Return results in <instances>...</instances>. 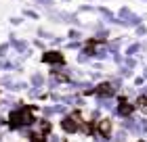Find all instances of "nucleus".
Masks as SVG:
<instances>
[{"mask_svg": "<svg viewBox=\"0 0 147 142\" xmlns=\"http://www.w3.org/2000/svg\"><path fill=\"white\" fill-rule=\"evenodd\" d=\"M36 117H34V107H17V109H13L11 115H9V125L11 130H23V127H30L36 123Z\"/></svg>", "mask_w": 147, "mask_h": 142, "instance_id": "f257e3e1", "label": "nucleus"}, {"mask_svg": "<svg viewBox=\"0 0 147 142\" xmlns=\"http://www.w3.org/2000/svg\"><path fill=\"white\" fill-rule=\"evenodd\" d=\"M118 105H116V113L113 115H118V117H132V113L137 111V103H132V100H128L124 96V94H118Z\"/></svg>", "mask_w": 147, "mask_h": 142, "instance_id": "f03ea898", "label": "nucleus"}, {"mask_svg": "<svg viewBox=\"0 0 147 142\" xmlns=\"http://www.w3.org/2000/svg\"><path fill=\"white\" fill-rule=\"evenodd\" d=\"M42 63H46L49 67H63L67 65V61H65V55L59 48H51V50H44V55L40 57Z\"/></svg>", "mask_w": 147, "mask_h": 142, "instance_id": "7ed1b4c3", "label": "nucleus"}, {"mask_svg": "<svg viewBox=\"0 0 147 142\" xmlns=\"http://www.w3.org/2000/svg\"><path fill=\"white\" fill-rule=\"evenodd\" d=\"M118 17L126 23V27H139V25H143V17L137 15V13H132L128 6H122V9L118 11Z\"/></svg>", "mask_w": 147, "mask_h": 142, "instance_id": "20e7f679", "label": "nucleus"}, {"mask_svg": "<svg viewBox=\"0 0 147 142\" xmlns=\"http://www.w3.org/2000/svg\"><path fill=\"white\" fill-rule=\"evenodd\" d=\"M118 92L120 90L109 82V77H105L103 82L97 84V94H95V96L97 98H118Z\"/></svg>", "mask_w": 147, "mask_h": 142, "instance_id": "39448f33", "label": "nucleus"}, {"mask_svg": "<svg viewBox=\"0 0 147 142\" xmlns=\"http://www.w3.org/2000/svg\"><path fill=\"white\" fill-rule=\"evenodd\" d=\"M95 127H97V136H99V138H107V140H111L113 121H111L109 117H101L99 121H95Z\"/></svg>", "mask_w": 147, "mask_h": 142, "instance_id": "423d86ee", "label": "nucleus"}, {"mask_svg": "<svg viewBox=\"0 0 147 142\" xmlns=\"http://www.w3.org/2000/svg\"><path fill=\"white\" fill-rule=\"evenodd\" d=\"M11 46L15 48L17 55H25V52L30 50L28 42H25V40H19V38H15V36H11Z\"/></svg>", "mask_w": 147, "mask_h": 142, "instance_id": "0eeeda50", "label": "nucleus"}, {"mask_svg": "<svg viewBox=\"0 0 147 142\" xmlns=\"http://www.w3.org/2000/svg\"><path fill=\"white\" fill-rule=\"evenodd\" d=\"M107 59H111L107 44H97L95 46V61H107Z\"/></svg>", "mask_w": 147, "mask_h": 142, "instance_id": "6e6552de", "label": "nucleus"}, {"mask_svg": "<svg viewBox=\"0 0 147 142\" xmlns=\"http://www.w3.org/2000/svg\"><path fill=\"white\" fill-rule=\"evenodd\" d=\"M30 86L32 88H38V90L46 88V75H44V73H40V71H36L34 75L30 77Z\"/></svg>", "mask_w": 147, "mask_h": 142, "instance_id": "1a4fd4ad", "label": "nucleus"}, {"mask_svg": "<svg viewBox=\"0 0 147 142\" xmlns=\"http://www.w3.org/2000/svg\"><path fill=\"white\" fill-rule=\"evenodd\" d=\"M124 57H141V42H132L126 46V50H124Z\"/></svg>", "mask_w": 147, "mask_h": 142, "instance_id": "9d476101", "label": "nucleus"}, {"mask_svg": "<svg viewBox=\"0 0 147 142\" xmlns=\"http://www.w3.org/2000/svg\"><path fill=\"white\" fill-rule=\"evenodd\" d=\"M116 75H120L122 79H132V77H135V69H130V67H126V65H120L118 71H116Z\"/></svg>", "mask_w": 147, "mask_h": 142, "instance_id": "9b49d317", "label": "nucleus"}, {"mask_svg": "<svg viewBox=\"0 0 147 142\" xmlns=\"http://www.w3.org/2000/svg\"><path fill=\"white\" fill-rule=\"evenodd\" d=\"M0 69H2V71H21V67H19L17 61H6V59H2Z\"/></svg>", "mask_w": 147, "mask_h": 142, "instance_id": "f8f14e48", "label": "nucleus"}, {"mask_svg": "<svg viewBox=\"0 0 147 142\" xmlns=\"http://www.w3.org/2000/svg\"><path fill=\"white\" fill-rule=\"evenodd\" d=\"M63 46H65L67 50H82V48H84V40H67Z\"/></svg>", "mask_w": 147, "mask_h": 142, "instance_id": "ddd939ff", "label": "nucleus"}, {"mask_svg": "<svg viewBox=\"0 0 147 142\" xmlns=\"http://www.w3.org/2000/svg\"><path fill=\"white\" fill-rule=\"evenodd\" d=\"M122 42H124L122 36H120V38H113V40H109V42H107V48H109L111 55H113V52H120V46H122Z\"/></svg>", "mask_w": 147, "mask_h": 142, "instance_id": "4468645a", "label": "nucleus"}, {"mask_svg": "<svg viewBox=\"0 0 147 142\" xmlns=\"http://www.w3.org/2000/svg\"><path fill=\"white\" fill-rule=\"evenodd\" d=\"M65 38H67V40H82L84 36H82V29H80V27H69V31H67Z\"/></svg>", "mask_w": 147, "mask_h": 142, "instance_id": "2eb2a0df", "label": "nucleus"}, {"mask_svg": "<svg viewBox=\"0 0 147 142\" xmlns=\"http://www.w3.org/2000/svg\"><path fill=\"white\" fill-rule=\"evenodd\" d=\"M38 38H42V40H49V42H51V40H55L57 36H55V33H51L49 29H44V27H38Z\"/></svg>", "mask_w": 147, "mask_h": 142, "instance_id": "dca6fc26", "label": "nucleus"}, {"mask_svg": "<svg viewBox=\"0 0 147 142\" xmlns=\"http://www.w3.org/2000/svg\"><path fill=\"white\" fill-rule=\"evenodd\" d=\"M126 138H128V130L122 127V130L116 132V138H113V140H116V142H126Z\"/></svg>", "mask_w": 147, "mask_h": 142, "instance_id": "f3484780", "label": "nucleus"}, {"mask_svg": "<svg viewBox=\"0 0 147 142\" xmlns=\"http://www.w3.org/2000/svg\"><path fill=\"white\" fill-rule=\"evenodd\" d=\"M132 84H135V88L139 90V88H143V86L147 84V79H145L143 75H135V77H132Z\"/></svg>", "mask_w": 147, "mask_h": 142, "instance_id": "a211bd4d", "label": "nucleus"}, {"mask_svg": "<svg viewBox=\"0 0 147 142\" xmlns=\"http://www.w3.org/2000/svg\"><path fill=\"white\" fill-rule=\"evenodd\" d=\"M9 50H11V42L0 44V59H6V57H9Z\"/></svg>", "mask_w": 147, "mask_h": 142, "instance_id": "6ab92c4d", "label": "nucleus"}, {"mask_svg": "<svg viewBox=\"0 0 147 142\" xmlns=\"http://www.w3.org/2000/svg\"><path fill=\"white\" fill-rule=\"evenodd\" d=\"M23 17H28V19H34V21H38L40 15L36 11H32V9H23Z\"/></svg>", "mask_w": 147, "mask_h": 142, "instance_id": "aec40b11", "label": "nucleus"}, {"mask_svg": "<svg viewBox=\"0 0 147 142\" xmlns=\"http://www.w3.org/2000/svg\"><path fill=\"white\" fill-rule=\"evenodd\" d=\"M30 142H49V140H46V136H44V134H30Z\"/></svg>", "mask_w": 147, "mask_h": 142, "instance_id": "412c9836", "label": "nucleus"}, {"mask_svg": "<svg viewBox=\"0 0 147 142\" xmlns=\"http://www.w3.org/2000/svg\"><path fill=\"white\" fill-rule=\"evenodd\" d=\"M135 36H137V38H145V36H147V27H145V23H143V25H139V27H135Z\"/></svg>", "mask_w": 147, "mask_h": 142, "instance_id": "4be33fe9", "label": "nucleus"}, {"mask_svg": "<svg viewBox=\"0 0 147 142\" xmlns=\"http://www.w3.org/2000/svg\"><path fill=\"white\" fill-rule=\"evenodd\" d=\"M111 61H113V63H116V65L120 67V65L124 63V55H122V52H113V55H111Z\"/></svg>", "mask_w": 147, "mask_h": 142, "instance_id": "5701e85b", "label": "nucleus"}, {"mask_svg": "<svg viewBox=\"0 0 147 142\" xmlns=\"http://www.w3.org/2000/svg\"><path fill=\"white\" fill-rule=\"evenodd\" d=\"M36 4H42V6H46V9H53V4H55V0H34Z\"/></svg>", "mask_w": 147, "mask_h": 142, "instance_id": "b1692460", "label": "nucleus"}, {"mask_svg": "<svg viewBox=\"0 0 147 142\" xmlns=\"http://www.w3.org/2000/svg\"><path fill=\"white\" fill-rule=\"evenodd\" d=\"M34 46H36V48H42V50L46 48V44H44V42H42L40 38H36V40H34Z\"/></svg>", "mask_w": 147, "mask_h": 142, "instance_id": "393cba45", "label": "nucleus"}, {"mask_svg": "<svg viewBox=\"0 0 147 142\" xmlns=\"http://www.w3.org/2000/svg\"><path fill=\"white\" fill-rule=\"evenodd\" d=\"M11 23L13 25H21L23 23V17H11Z\"/></svg>", "mask_w": 147, "mask_h": 142, "instance_id": "a878e982", "label": "nucleus"}, {"mask_svg": "<svg viewBox=\"0 0 147 142\" xmlns=\"http://www.w3.org/2000/svg\"><path fill=\"white\" fill-rule=\"evenodd\" d=\"M141 52H147V40H141Z\"/></svg>", "mask_w": 147, "mask_h": 142, "instance_id": "bb28decb", "label": "nucleus"}, {"mask_svg": "<svg viewBox=\"0 0 147 142\" xmlns=\"http://www.w3.org/2000/svg\"><path fill=\"white\" fill-rule=\"evenodd\" d=\"M141 75H143V77H145V79H147V65H145V67H143V71H141Z\"/></svg>", "mask_w": 147, "mask_h": 142, "instance_id": "cd10ccee", "label": "nucleus"}, {"mask_svg": "<svg viewBox=\"0 0 147 142\" xmlns=\"http://www.w3.org/2000/svg\"><path fill=\"white\" fill-rule=\"evenodd\" d=\"M49 142H61V140H59L57 136H51V140H49Z\"/></svg>", "mask_w": 147, "mask_h": 142, "instance_id": "c85d7f7f", "label": "nucleus"}, {"mask_svg": "<svg viewBox=\"0 0 147 142\" xmlns=\"http://www.w3.org/2000/svg\"><path fill=\"white\" fill-rule=\"evenodd\" d=\"M0 142H2V136H0Z\"/></svg>", "mask_w": 147, "mask_h": 142, "instance_id": "c756f323", "label": "nucleus"}, {"mask_svg": "<svg viewBox=\"0 0 147 142\" xmlns=\"http://www.w3.org/2000/svg\"><path fill=\"white\" fill-rule=\"evenodd\" d=\"M139 142H145V140H139Z\"/></svg>", "mask_w": 147, "mask_h": 142, "instance_id": "7c9ffc66", "label": "nucleus"}, {"mask_svg": "<svg viewBox=\"0 0 147 142\" xmlns=\"http://www.w3.org/2000/svg\"><path fill=\"white\" fill-rule=\"evenodd\" d=\"M145 2H147V0H145Z\"/></svg>", "mask_w": 147, "mask_h": 142, "instance_id": "2f4dec72", "label": "nucleus"}]
</instances>
